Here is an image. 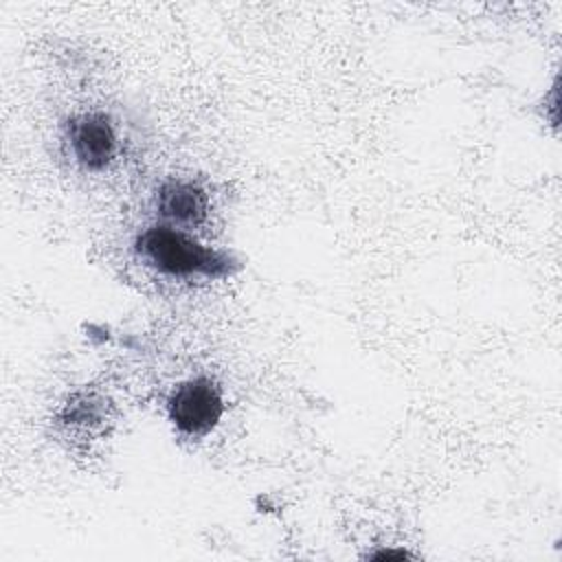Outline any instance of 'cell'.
I'll return each instance as SVG.
<instances>
[{
  "instance_id": "cell-1",
  "label": "cell",
  "mask_w": 562,
  "mask_h": 562,
  "mask_svg": "<svg viewBox=\"0 0 562 562\" xmlns=\"http://www.w3.org/2000/svg\"><path fill=\"white\" fill-rule=\"evenodd\" d=\"M136 248L158 270L167 274H178V277H187L193 272L220 277V274H226L233 263L228 255L211 250L198 244L195 239L187 237L184 233L165 228V226L147 228L138 237Z\"/></svg>"
},
{
  "instance_id": "cell-4",
  "label": "cell",
  "mask_w": 562,
  "mask_h": 562,
  "mask_svg": "<svg viewBox=\"0 0 562 562\" xmlns=\"http://www.w3.org/2000/svg\"><path fill=\"white\" fill-rule=\"evenodd\" d=\"M160 213L178 224H198L204 220L209 202L200 187L191 182H167L158 193Z\"/></svg>"
},
{
  "instance_id": "cell-2",
  "label": "cell",
  "mask_w": 562,
  "mask_h": 562,
  "mask_svg": "<svg viewBox=\"0 0 562 562\" xmlns=\"http://www.w3.org/2000/svg\"><path fill=\"white\" fill-rule=\"evenodd\" d=\"M224 411L217 386L206 378L182 382L169 397V417L184 435H204L220 422Z\"/></svg>"
},
{
  "instance_id": "cell-3",
  "label": "cell",
  "mask_w": 562,
  "mask_h": 562,
  "mask_svg": "<svg viewBox=\"0 0 562 562\" xmlns=\"http://www.w3.org/2000/svg\"><path fill=\"white\" fill-rule=\"evenodd\" d=\"M70 147L75 158L86 169H103L116 147L114 130L108 116L103 114H86L70 123Z\"/></svg>"
}]
</instances>
